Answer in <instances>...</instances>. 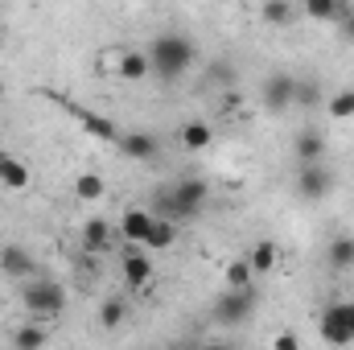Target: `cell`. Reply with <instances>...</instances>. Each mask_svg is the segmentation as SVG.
Listing matches in <instances>:
<instances>
[{"label": "cell", "mask_w": 354, "mask_h": 350, "mask_svg": "<svg viewBox=\"0 0 354 350\" xmlns=\"http://www.w3.org/2000/svg\"><path fill=\"white\" fill-rule=\"evenodd\" d=\"M194 58H198V46H194L185 33H161V37H153V46H149V62H153V75H157L161 83H177V79L194 66Z\"/></svg>", "instance_id": "1"}, {"label": "cell", "mask_w": 354, "mask_h": 350, "mask_svg": "<svg viewBox=\"0 0 354 350\" xmlns=\"http://www.w3.org/2000/svg\"><path fill=\"white\" fill-rule=\"evenodd\" d=\"M206 202H210V181H202V177H181L169 190L157 194V210L165 219H177V223L181 219H198L206 210Z\"/></svg>", "instance_id": "2"}, {"label": "cell", "mask_w": 354, "mask_h": 350, "mask_svg": "<svg viewBox=\"0 0 354 350\" xmlns=\"http://www.w3.org/2000/svg\"><path fill=\"white\" fill-rule=\"evenodd\" d=\"M21 305H25V313L29 317H62V309H66V288L58 284V280H50V276H33V280H25V288H21Z\"/></svg>", "instance_id": "3"}, {"label": "cell", "mask_w": 354, "mask_h": 350, "mask_svg": "<svg viewBox=\"0 0 354 350\" xmlns=\"http://www.w3.org/2000/svg\"><path fill=\"white\" fill-rule=\"evenodd\" d=\"M256 313V284L252 288H223L218 301L210 305V317L218 326H248Z\"/></svg>", "instance_id": "4"}, {"label": "cell", "mask_w": 354, "mask_h": 350, "mask_svg": "<svg viewBox=\"0 0 354 350\" xmlns=\"http://www.w3.org/2000/svg\"><path fill=\"white\" fill-rule=\"evenodd\" d=\"M317 330H322V342L330 347H351L354 342V301H334L322 309L317 317Z\"/></svg>", "instance_id": "5"}, {"label": "cell", "mask_w": 354, "mask_h": 350, "mask_svg": "<svg viewBox=\"0 0 354 350\" xmlns=\"http://www.w3.org/2000/svg\"><path fill=\"white\" fill-rule=\"evenodd\" d=\"M120 272H124V284H128L132 293H145V288L153 284V260H149V248L128 243V248L120 252Z\"/></svg>", "instance_id": "6"}, {"label": "cell", "mask_w": 354, "mask_h": 350, "mask_svg": "<svg viewBox=\"0 0 354 350\" xmlns=\"http://www.w3.org/2000/svg\"><path fill=\"white\" fill-rule=\"evenodd\" d=\"M334 194V174L322 165V161H309L297 169V198L301 202H322Z\"/></svg>", "instance_id": "7"}, {"label": "cell", "mask_w": 354, "mask_h": 350, "mask_svg": "<svg viewBox=\"0 0 354 350\" xmlns=\"http://www.w3.org/2000/svg\"><path fill=\"white\" fill-rule=\"evenodd\" d=\"M292 99H297V79L284 75V71L268 75L264 83H260V103H264V111H288Z\"/></svg>", "instance_id": "8"}, {"label": "cell", "mask_w": 354, "mask_h": 350, "mask_svg": "<svg viewBox=\"0 0 354 350\" xmlns=\"http://www.w3.org/2000/svg\"><path fill=\"white\" fill-rule=\"evenodd\" d=\"M115 153H124L128 161H157L161 157V140L153 132H145V128H128V132H120Z\"/></svg>", "instance_id": "9"}, {"label": "cell", "mask_w": 354, "mask_h": 350, "mask_svg": "<svg viewBox=\"0 0 354 350\" xmlns=\"http://www.w3.org/2000/svg\"><path fill=\"white\" fill-rule=\"evenodd\" d=\"M0 272L12 276V280H33V276H37V260H33L29 248H21V243H4V248H0Z\"/></svg>", "instance_id": "10"}, {"label": "cell", "mask_w": 354, "mask_h": 350, "mask_svg": "<svg viewBox=\"0 0 354 350\" xmlns=\"http://www.w3.org/2000/svg\"><path fill=\"white\" fill-rule=\"evenodd\" d=\"M292 157H297V165H309V161H322L326 157V136H322V128H297V136H292Z\"/></svg>", "instance_id": "11"}, {"label": "cell", "mask_w": 354, "mask_h": 350, "mask_svg": "<svg viewBox=\"0 0 354 350\" xmlns=\"http://www.w3.org/2000/svg\"><path fill=\"white\" fill-rule=\"evenodd\" d=\"M115 75L124 83H145L153 75V62H149V50H120L115 58Z\"/></svg>", "instance_id": "12"}, {"label": "cell", "mask_w": 354, "mask_h": 350, "mask_svg": "<svg viewBox=\"0 0 354 350\" xmlns=\"http://www.w3.org/2000/svg\"><path fill=\"white\" fill-rule=\"evenodd\" d=\"M153 210H140V206H128L124 214H120V235L128 239V243H140L145 248V235H149V227H153Z\"/></svg>", "instance_id": "13"}, {"label": "cell", "mask_w": 354, "mask_h": 350, "mask_svg": "<svg viewBox=\"0 0 354 350\" xmlns=\"http://www.w3.org/2000/svg\"><path fill=\"white\" fill-rule=\"evenodd\" d=\"M71 116H75V120L87 128L91 136H99V140H107V145H115V140H120V132H124V128H115L111 120H103L99 111H91V107H79V103H71Z\"/></svg>", "instance_id": "14"}, {"label": "cell", "mask_w": 354, "mask_h": 350, "mask_svg": "<svg viewBox=\"0 0 354 350\" xmlns=\"http://www.w3.org/2000/svg\"><path fill=\"white\" fill-rule=\"evenodd\" d=\"M177 140H181V149H185V153H202V149H210V145H214V128H210L206 120H185V124H181V132H177Z\"/></svg>", "instance_id": "15"}, {"label": "cell", "mask_w": 354, "mask_h": 350, "mask_svg": "<svg viewBox=\"0 0 354 350\" xmlns=\"http://www.w3.org/2000/svg\"><path fill=\"white\" fill-rule=\"evenodd\" d=\"M260 21L268 29H292L297 25V4L292 0H264L260 4Z\"/></svg>", "instance_id": "16"}, {"label": "cell", "mask_w": 354, "mask_h": 350, "mask_svg": "<svg viewBox=\"0 0 354 350\" xmlns=\"http://www.w3.org/2000/svg\"><path fill=\"white\" fill-rule=\"evenodd\" d=\"M174 243H177V219L157 214L153 227H149V235H145V248H149V252H165V248H174Z\"/></svg>", "instance_id": "17"}, {"label": "cell", "mask_w": 354, "mask_h": 350, "mask_svg": "<svg viewBox=\"0 0 354 350\" xmlns=\"http://www.w3.org/2000/svg\"><path fill=\"white\" fill-rule=\"evenodd\" d=\"M326 264L334 272H351L354 268V235H334L326 243Z\"/></svg>", "instance_id": "18"}, {"label": "cell", "mask_w": 354, "mask_h": 350, "mask_svg": "<svg viewBox=\"0 0 354 350\" xmlns=\"http://www.w3.org/2000/svg\"><path fill=\"white\" fill-rule=\"evenodd\" d=\"M8 342H12L17 350H37V347H46V342H50V330L41 326V317H33V322H25V326H17Z\"/></svg>", "instance_id": "19"}, {"label": "cell", "mask_w": 354, "mask_h": 350, "mask_svg": "<svg viewBox=\"0 0 354 350\" xmlns=\"http://www.w3.org/2000/svg\"><path fill=\"white\" fill-rule=\"evenodd\" d=\"M0 185L4 190H25L29 185V165L12 153H0Z\"/></svg>", "instance_id": "20"}, {"label": "cell", "mask_w": 354, "mask_h": 350, "mask_svg": "<svg viewBox=\"0 0 354 350\" xmlns=\"http://www.w3.org/2000/svg\"><path fill=\"white\" fill-rule=\"evenodd\" d=\"M83 248L87 252H111V219H87L83 223Z\"/></svg>", "instance_id": "21"}, {"label": "cell", "mask_w": 354, "mask_h": 350, "mask_svg": "<svg viewBox=\"0 0 354 350\" xmlns=\"http://www.w3.org/2000/svg\"><path fill=\"white\" fill-rule=\"evenodd\" d=\"M248 260H252V272H256V276L276 272V260H280V252H276V239H256V243L248 248Z\"/></svg>", "instance_id": "22"}, {"label": "cell", "mask_w": 354, "mask_h": 350, "mask_svg": "<svg viewBox=\"0 0 354 350\" xmlns=\"http://www.w3.org/2000/svg\"><path fill=\"white\" fill-rule=\"evenodd\" d=\"M252 280H256V272H252L248 252L235 256V260L227 264V272H223V284H227V288H252Z\"/></svg>", "instance_id": "23"}, {"label": "cell", "mask_w": 354, "mask_h": 350, "mask_svg": "<svg viewBox=\"0 0 354 350\" xmlns=\"http://www.w3.org/2000/svg\"><path fill=\"white\" fill-rule=\"evenodd\" d=\"M124 317H128V301H124V297H103V305H99V326H103V330H115V326H124Z\"/></svg>", "instance_id": "24"}, {"label": "cell", "mask_w": 354, "mask_h": 350, "mask_svg": "<svg viewBox=\"0 0 354 350\" xmlns=\"http://www.w3.org/2000/svg\"><path fill=\"white\" fill-rule=\"evenodd\" d=\"M326 111H330V120H354V87L334 91L326 99Z\"/></svg>", "instance_id": "25"}, {"label": "cell", "mask_w": 354, "mask_h": 350, "mask_svg": "<svg viewBox=\"0 0 354 350\" xmlns=\"http://www.w3.org/2000/svg\"><path fill=\"white\" fill-rule=\"evenodd\" d=\"M103 190H107V181H103L99 174H79L75 177V198H79V202H99Z\"/></svg>", "instance_id": "26"}, {"label": "cell", "mask_w": 354, "mask_h": 350, "mask_svg": "<svg viewBox=\"0 0 354 350\" xmlns=\"http://www.w3.org/2000/svg\"><path fill=\"white\" fill-rule=\"evenodd\" d=\"M351 0H305V17L309 21H338V12L346 8Z\"/></svg>", "instance_id": "27"}, {"label": "cell", "mask_w": 354, "mask_h": 350, "mask_svg": "<svg viewBox=\"0 0 354 350\" xmlns=\"http://www.w3.org/2000/svg\"><path fill=\"white\" fill-rule=\"evenodd\" d=\"M206 83L231 87V83H235V71H231V62H227V58H214V62H210V71H206Z\"/></svg>", "instance_id": "28"}, {"label": "cell", "mask_w": 354, "mask_h": 350, "mask_svg": "<svg viewBox=\"0 0 354 350\" xmlns=\"http://www.w3.org/2000/svg\"><path fill=\"white\" fill-rule=\"evenodd\" d=\"M317 99H322L317 83H305V79H297V99H292V103H301V107H313Z\"/></svg>", "instance_id": "29"}, {"label": "cell", "mask_w": 354, "mask_h": 350, "mask_svg": "<svg viewBox=\"0 0 354 350\" xmlns=\"http://www.w3.org/2000/svg\"><path fill=\"white\" fill-rule=\"evenodd\" d=\"M338 33H342V42H354V0L338 12Z\"/></svg>", "instance_id": "30"}, {"label": "cell", "mask_w": 354, "mask_h": 350, "mask_svg": "<svg viewBox=\"0 0 354 350\" xmlns=\"http://www.w3.org/2000/svg\"><path fill=\"white\" fill-rule=\"evenodd\" d=\"M297 347H301L297 334H280V338H276V350H297Z\"/></svg>", "instance_id": "31"}, {"label": "cell", "mask_w": 354, "mask_h": 350, "mask_svg": "<svg viewBox=\"0 0 354 350\" xmlns=\"http://www.w3.org/2000/svg\"><path fill=\"white\" fill-rule=\"evenodd\" d=\"M0 99H4V83H0Z\"/></svg>", "instance_id": "32"}]
</instances>
